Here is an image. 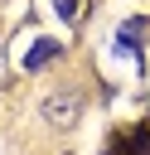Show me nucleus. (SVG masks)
<instances>
[{
    "instance_id": "f257e3e1",
    "label": "nucleus",
    "mask_w": 150,
    "mask_h": 155,
    "mask_svg": "<svg viewBox=\"0 0 150 155\" xmlns=\"http://www.w3.org/2000/svg\"><path fill=\"white\" fill-rule=\"evenodd\" d=\"M106 155H150V126H131L106 140Z\"/></svg>"
},
{
    "instance_id": "f03ea898",
    "label": "nucleus",
    "mask_w": 150,
    "mask_h": 155,
    "mask_svg": "<svg viewBox=\"0 0 150 155\" xmlns=\"http://www.w3.org/2000/svg\"><path fill=\"white\" fill-rule=\"evenodd\" d=\"M44 116H48V126H73L77 121V97L73 92H53L44 102Z\"/></svg>"
},
{
    "instance_id": "7ed1b4c3",
    "label": "nucleus",
    "mask_w": 150,
    "mask_h": 155,
    "mask_svg": "<svg viewBox=\"0 0 150 155\" xmlns=\"http://www.w3.org/2000/svg\"><path fill=\"white\" fill-rule=\"evenodd\" d=\"M58 53H63V44H58V39H39V44H34L29 53H24V68L34 73V68H44V63H53Z\"/></svg>"
},
{
    "instance_id": "20e7f679",
    "label": "nucleus",
    "mask_w": 150,
    "mask_h": 155,
    "mask_svg": "<svg viewBox=\"0 0 150 155\" xmlns=\"http://www.w3.org/2000/svg\"><path fill=\"white\" fill-rule=\"evenodd\" d=\"M53 10H58L63 19H73V15H77V0H53Z\"/></svg>"
}]
</instances>
